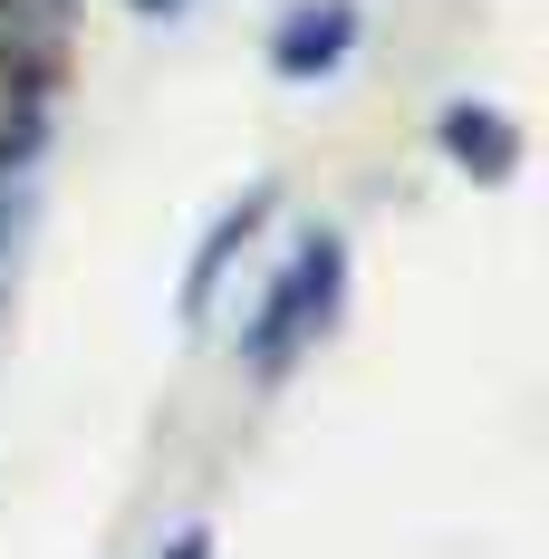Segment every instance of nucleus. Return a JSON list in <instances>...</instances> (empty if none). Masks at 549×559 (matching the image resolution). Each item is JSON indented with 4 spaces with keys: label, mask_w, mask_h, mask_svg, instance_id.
Wrapping results in <instances>:
<instances>
[{
    "label": "nucleus",
    "mask_w": 549,
    "mask_h": 559,
    "mask_svg": "<svg viewBox=\"0 0 549 559\" xmlns=\"http://www.w3.org/2000/svg\"><path fill=\"white\" fill-rule=\"evenodd\" d=\"M347 49H357V10H347V0H299L271 29V68L279 78H329Z\"/></svg>",
    "instance_id": "2"
},
{
    "label": "nucleus",
    "mask_w": 549,
    "mask_h": 559,
    "mask_svg": "<svg viewBox=\"0 0 549 559\" xmlns=\"http://www.w3.org/2000/svg\"><path fill=\"white\" fill-rule=\"evenodd\" d=\"M261 213H271V193H241L231 213H222L213 231H203V251H193V280H183V319H203L213 309V289H222V271H231V251L261 231Z\"/></svg>",
    "instance_id": "5"
},
{
    "label": "nucleus",
    "mask_w": 549,
    "mask_h": 559,
    "mask_svg": "<svg viewBox=\"0 0 549 559\" xmlns=\"http://www.w3.org/2000/svg\"><path fill=\"white\" fill-rule=\"evenodd\" d=\"M443 155L463 174H482V183H501V174L521 165V135H511L501 107H443Z\"/></svg>",
    "instance_id": "3"
},
{
    "label": "nucleus",
    "mask_w": 549,
    "mask_h": 559,
    "mask_svg": "<svg viewBox=\"0 0 549 559\" xmlns=\"http://www.w3.org/2000/svg\"><path fill=\"white\" fill-rule=\"evenodd\" d=\"M337 289H347V241H337V231H299V251L279 261L271 299H261V319H251V367H261V377H279V367L337 319Z\"/></svg>",
    "instance_id": "1"
},
{
    "label": "nucleus",
    "mask_w": 549,
    "mask_h": 559,
    "mask_svg": "<svg viewBox=\"0 0 549 559\" xmlns=\"http://www.w3.org/2000/svg\"><path fill=\"white\" fill-rule=\"evenodd\" d=\"M58 49H68V0H0V68L49 78Z\"/></svg>",
    "instance_id": "4"
},
{
    "label": "nucleus",
    "mask_w": 549,
    "mask_h": 559,
    "mask_svg": "<svg viewBox=\"0 0 549 559\" xmlns=\"http://www.w3.org/2000/svg\"><path fill=\"white\" fill-rule=\"evenodd\" d=\"M174 559H213V540H203V531H183V540H174Z\"/></svg>",
    "instance_id": "6"
}]
</instances>
